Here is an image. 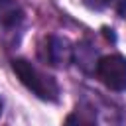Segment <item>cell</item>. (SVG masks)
Segmentation results:
<instances>
[{
    "mask_svg": "<svg viewBox=\"0 0 126 126\" xmlns=\"http://www.w3.org/2000/svg\"><path fill=\"white\" fill-rule=\"evenodd\" d=\"M112 0H85V4L91 8V10H104Z\"/></svg>",
    "mask_w": 126,
    "mask_h": 126,
    "instance_id": "obj_6",
    "label": "cell"
},
{
    "mask_svg": "<svg viewBox=\"0 0 126 126\" xmlns=\"http://www.w3.org/2000/svg\"><path fill=\"white\" fill-rule=\"evenodd\" d=\"M39 57L53 67H67L73 59V47L65 37L47 35L39 47Z\"/></svg>",
    "mask_w": 126,
    "mask_h": 126,
    "instance_id": "obj_3",
    "label": "cell"
},
{
    "mask_svg": "<svg viewBox=\"0 0 126 126\" xmlns=\"http://www.w3.org/2000/svg\"><path fill=\"white\" fill-rule=\"evenodd\" d=\"M24 22V12L16 4V0H0V28L18 30Z\"/></svg>",
    "mask_w": 126,
    "mask_h": 126,
    "instance_id": "obj_4",
    "label": "cell"
},
{
    "mask_svg": "<svg viewBox=\"0 0 126 126\" xmlns=\"http://www.w3.org/2000/svg\"><path fill=\"white\" fill-rule=\"evenodd\" d=\"M75 59H77V65H81L83 69H89V65H93L96 69V63H94V49L87 43H79L77 49L73 51Z\"/></svg>",
    "mask_w": 126,
    "mask_h": 126,
    "instance_id": "obj_5",
    "label": "cell"
},
{
    "mask_svg": "<svg viewBox=\"0 0 126 126\" xmlns=\"http://www.w3.org/2000/svg\"><path fill=\"white\" fill-rule=\"evenodd\" d=\"M12 69L18 75V79L41 100H49L55 102L59 98V85L55 83L53 77L45 75L43 71H39L35 65H32L26 59H14L12 61Z\"/></svg>",
    "mask_w": 126,
    "mask_h": 126,
    "instance_id": "obj_1",
    "label": "cell"
},
{
    "mask_svg": "<svg viewBox=\"0 0 126 126\" xmlns=\"http://www.w3.org/2000/svg\"><path fill=\"white\" fill-rule=\"evenodd\" d=\"M96 75L98 79L116 93L126 91V59L122 55H106L96 61Z\"/></svg>",
    "mask_w": 126,
    "mask_h": 126,
    "instance_id": "obj_2",
    "label": "cell"
},
{
    "mask_svg": "<svg viewBox=\"0 0 126 126\" xmlns=\"http://www.w3.org/2000/svg\"><path fill=\"white\" fill-rule=\"evenodd\" d=\"M0 114H2V100H0Z\"/></svg>",
    "mask_w": 126,
    "mask_h": 126,
    "instance_id": "obj_7",
    "label": "cell"
}]
</instances>
